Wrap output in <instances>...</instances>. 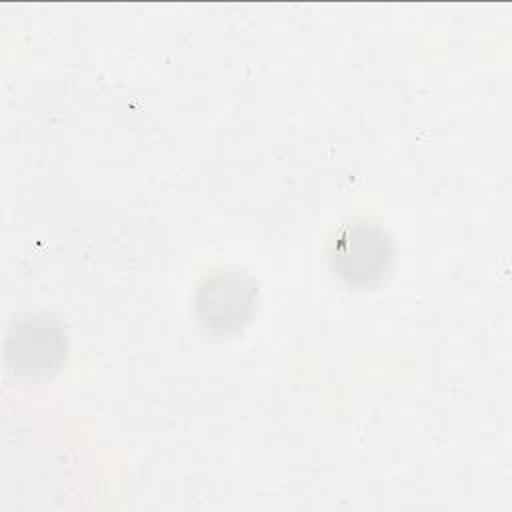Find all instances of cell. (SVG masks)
I'll use <instances>...</instances> for the list:
<instances>
[{"mask_svg": "<svg viewBox=\"0 0 512 512\" xmlns=\"http://www.w3.org/2000/svg\"><path fill=\"white\" fill-rule=\"evenodd\" d=\"M258 298L256 282L240 270H220L202 280L196 294V310L206 330L228 336L242 330L254 314Z\"/></svg>", "mask_w": 512, "mask_h": 512, "instance_id": "cell-1", "label": "cell"}, {"mask_svg": "<svg viewBox=\"0 0 512 512\" xmlns=\"http://www.w3.org/2000/svg\"><path fill=\"white\" fill-rule=\"evenodd\" d=\"M392 240L376 224H354L340 232L332 248V264L338 276L360 288L384 280L392 266Z\"/></svg>", "mask_w": 512, "mask_h": 512, "instance_id": "cell-2", "label": "cell"}, {"mask_svg": "<svg viewBox=\"0 0 512 512\" xmlns=\"http://www.w3.org/2000/svg\"><path fill=\"white\" fill-rule=\"evenodd\" d=\"M64 354V330L50 316L20 318L6 334V360L20 376H48L60 366Z\"/></svg>", "mask_w": 512, "mask_h": 512, "instance_id": "cell-3", "label": "cell"}]
</instances>
